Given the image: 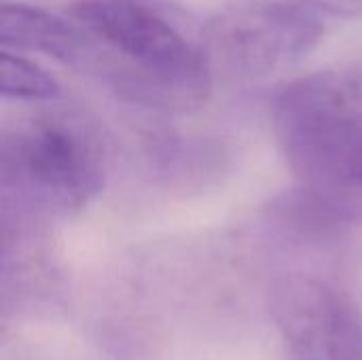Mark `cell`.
<instances>
[{"label": "cell", "instance_id": "6da1fadb", "mask_svg": "<svg viewBox=\"0 0 362 360\" xmlns=\"http://www.w3.org/2000/svg\"><path fill=\"white\" fill-rule=\"evenodd\" d=\"M68 15L87 32L74 70L119 98L159 110L206 102L212 64L202 30L165 0H76Z\"/></svg>", "mask_w": 362, "mask_h": 360}, {"label": "cell", "instance_id": "7a4b0ae2", "mask_svg": "<svg viewBox=\"0 0 362 360\" xmlns=\"http://www.w3.org/2000/svg\"><path fill=\"white\" fill-rule=\"evenodd\" d=\"M274 132L297 187L362 219V68H325L288 83L274 100Z\"/></svg>", "mask_w": 362, "mask_h": 360}, {"label": "cell", "instance_id": "3957f363", "mask_svg": "<svg viewBox=\"0 0 362 360\" xmlns=\"http://www.w3.org/2000/svg\"><path fill=\"white\" fill-rule=\"evenodd\" d=\"M2 206L42 221L68 216L95 199L106 182V146L78 112L38 110L2 129Z\"/></svg>", "mask_w": 362, "mask_h": 360}, {"label": "cell", "instance_id": "277c9868", "mask_svg": "<svg viewBox=\"0 0 362 360\" xmlns=\"http://www.w3.org/2000/svg\"><path fill=\"white\" fill-rule=\"evenodd\" d=\"M325 36L320 17L291 2H246L216 13L202 28L214 66L240 76H265L308 57Z\"/></svg>", "mask_w": 362, "mask_h": 360}, {"label": "cell", "instance_id": "5b68a950", "mask_svg": "<svg viewBox=\"0 0 362 360\" xmlns=\"http://www.w3.org/2000/svg\"><path fill=\"white\" fill-rule=\"evenodd\" d=\"M335 286L308 274L280 276L269 289V312L284 360H327L325 327Z\"/></svg>", "mask_w": 362, "mask_h": 360}, {"label": "cell", "instance_id": "8992f818", "mask_svg": "<svg viewBox=\"0 0 362 360\" xmlns=\"http://www.w3.org/2000/svg\"><path fill=\"white\" fill-rule=\"evenodd\" d=\"M87 32L72 17L23 2H4L0 42L6 51H38L72 66L85 45Z\"/></svg>", "mask_w": 362, "mask_h": 360}, {"label": "cell", "instance_id": "52a82bcc", "mask_svg": "<svg viewBox=\"0 0 362 360\" xmlns=\"http://www.w3.org/2000/svg\"><path fill=\"white\" fill-rule=\"evenodd\" d=\"M62 95L51 72L17 51H2V98L30 104H49Z\"/></svg>", "mask_w": 362, "mask_h": 360}, {"label": "cell", "instance_id": "ba28073f", "mask_svg": "<svg viewBox=\"0 0 362 360\" xmlns=\"http://www.w3.org/2000/svg\"><path fill=\"white\" fill-rule=\"evenodd\" d=\"M303 6L312 13H325L333 17H358L362 15V0H282Z\"/></svg>", "mask_w": 362, "mask_h": 360}]
</instances>
